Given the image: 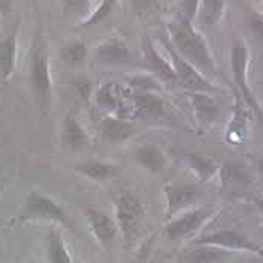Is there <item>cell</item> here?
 Here are the masks:
<instances>
[{
    "label": "cell",
    "instance_id": "10",
    "mask_svg": "<svg viewBox=\"0 0 263 263\" xmlns=\"http://www.w3.org/2000/svg\"><path fill=\"white\" fill-rule=\"evenodd\" d=\"M86 218L89 221V226H90L95 238L98 239V242L104 247H108L113 242V239L118 233V229H119L118 223L113 218H110L108 215L102 214L101 211L93 209V208H89L86 211Z\"/></svg>",
    "mask_w": 263,
    "mask_h": 263
},
{
    "label": "cell",
    "instance_id": "20",
    "mask_svg": "<svg viewBox=\"0 0 263 263\" xmlns=\"http://www.w3.org/2000/svg\"><path fill=\"white\" fill-rule=\"evenodd\" d=\"M62 140L69 149H79L86 143V134L74 116H66L62 126Z\"/></svg>",
    "mask_w": 263,
    "mask_h": 263
},
{
    "label": "cell",
    "instance_id": "1",
    "mask_svg": "<svg viewBox=\"0 0 263 263\" xmlns=\"http://www.w3.org/2000/svg\"><path fill=\"white\" fill-rule=\"evenodd\" d=\"M167 29L183 61L191 63L197 71L215 74V65L208 44L204 42L202 35L193 27L191 21L181 18L179 21L170 23Z\"/></svg>",
    "mask_w": 263,
    "mask_h": 263
},
{
    "label": "cell",
    "instance_id": "30",
    "mask_svg": "<svg viewBox=\"0 0 263 263\" xmlns=\"http://www.w3.org/2000/svg\"><path fill=\"white\" fill-rule=\"evenodd\" d=\"M256 165H257V170H259V172L263 175V157L257 160V164H256Z\"/></svg>",
    "mask_w": 263,
    "mask_h": 263
},
{
    "label": "cell",
    "instance_id": "25",
    "mask_svg": "<svg viewBox=\"0 0 263 263\" xmlns=\"http://www.w3.org/2000/svg\"><path fill=\"white\" fill-rule=\"evenodd\" d=\"M199 6H202V20L206 24H215L220 20L221 14H223L224 2H202L199 3Z\"/></svg>",
    "mask_w": 263,
    "mask_h": 263
},
{
    "label": "cell",
    "instance_id": "29",
    "mask_svg": "<svg viewBox=\"0 0 263 263\" xmlns=\"http://www.w3.org/2000/svg\"><path fill=\"white\" fill-rule=\"evenodd\" d=\"M256 204H257V208H259V211H260V214H262L263 217V197L256 199Z\"/></svg>",
    "mask_w": 263,
    "mask_h": 263
},
{
    "label": "cell",
    "instance_id": "13",
    "mask_svg": "<svg viewBox=\"0 0 263 263\" xmlns=\"http://www.w3.org/2000/svg\"><path fill=\"white\" fill-rule=\"evenodd\" d=\"M17 65V35L12 33L0 41V77L9 80Z\"/></svg>",
    "mask_w": 263,
    "mask_h": 263
},
{
    "label": "cell",
    "instance_id": "16",
    "mask_svg": "<svg viewBox=\"0 0 263 263\" xmlns=\"http://www.w3.org/2000/svg\"><path fill=\"white\" fill-rule=\"evenodd\" d=\"M45 253L48 263H72L69 251L62 239L59 230H48L45 236Z\"/></svg>",
    "mask_w": 263,
    "mask_h": 263
},
{
    "label": "cell",
    "instance_id": "3",
    "mask_svg": "<svg viewBox=\"0 0 263 263\" xmlns=\"http://www.w3.org/2000/svg\"><path fill=\"white\" fill-rule=\"evenodd\" d=\"M30 83L40 105L42 108H47L51 100V77H50L48 53L40 35L35 38L33 42L32 63H30Z\"/></svg>",
    "mask_w": 263,
    "mask_h": 263
},
{
    "label": "cell",
    "instance_id": "23",
    "mask_svg": "<svg viewBox=\"0 0 263 263\" xmlns=\"http://www.w3.org/2000/svg\"><path fill=\"white\" fill-rule=\"evenodd\" d=\"M98 56L102 61L125 62L128 59L129 53L125 44H122L121 41H110L107 44H102L98 48Z\"/></svg>",
    "mask_w": 263,
    "mask_h": 263
},
{
    "label": "cell",
    "instance_id": "18",
    "mask_svg": "<svg viewBox=\"0 0 263 263\" xmlns=\"http://www.w3.org/2000/svg\"><path fill=\"white\" fill-rule=\"evenodd\" d=\"M76 170L92 181H105V179H110L111 176H115L119 168H118V165H113V164L93 161L79 164V165H76Z\"/></svg>",
    "mask_w": 263,
    "mask_h": 263
},
{
    "label": "cell",
    "instance_id": "17",
    "mask_svg": "<svg viewBox=\"0 0 263 263\" xmlns=\"http://www.w3.org/2000/svg\"><path fill=\"white\" fill-rule=\"evenodd\" d=\"M143 47H144V59L149 63V68L152 71H155L164 80L176 81V74H175L173 66L168 62L162 59L161 54L155 50L154 44L146 38Z\"/></svg>",
    "mask_w": 263,
    "mask_h": 263
},
{
    "label": "cell",
    "instance_id": "31",
    "mask_svg": "<svg viewBox=\"0 0 263 263\" xmlns=\"http://www.w3.org/2000/svg\"><path fill=\"white\" fill-rule=\"evenodd\" d=\"M0 191H2V181H0Z\"/></svg>",
    "mask_w": 263,
    "mask_h": 263
},
{
    "label": "cell",
    "instance_id": "9",
    "mask_svg": "<svg viewBox=\"0 0 263 263\" xmlns=\"http://www.w3.org/2000/svg\"><path fill=\"white\" fill-rule=\"evenodd\" d=\"M131 101V118L158 121L165 116V104L154 93H137Z\"/></svg>",
    "mask_w": 263,
    "mask_h": 263
},
{
    "label": "cell",
    "instance_id": "15",
    "mask_svg": "<svg viewBox=\"0 0 263 263\" xmlns=\"http://www.w3.org/2000/svg\"><path fill=\"white\" fill-rule=\"evenodd\" d=\"M223 186L230 193H239L251 182L248 172L239 164H226L221 170Z\"/></svg>",
    "mask_w": 263,
    "mask_h": 263
},
{
    "label": "cell",
    "instance_id": "22",
    "mask_svg": "<svg viewBox=\"0 0 263 263\" xmlns=\"http://www.w3.org/2000/svg\"><path fill=\"white\" fill-rule=\"evenodd\" d=\"M97 102H98L100 107L107 108V110L121 108L122 104H123V90H122V87L116 83L105 84L97 95Z\"/></svg>",
    "mask_w": 263,
    "mask_h": 263
},
{
    "label": "cell",
    "instance_id": "6",
    "mask_svg": "<svg viewBox=\"0 0 263 263\" xmlns=\"http://www.w3.org/2000/svg\"><path fill=\"white\" fill-rule=\"evenodd\" d=\"M170 56L173 59V69H175V74H176V81H179L183 87L193 90L194 93H212V92H217V87L206 80L204 76H202L200 71H197L191 63L183 61L178 53L170 50Z\"/></svg>",
    "mask_w": 263,
    "mask_h": 263
},
{
    "label": "cell",
    "instance_id": "11",
    "mask_svg": "<svg viewBox=\"0 0 263 263\" xmlns=\"http://www.w3.org/2000/svg\"><path fill=\"white\" fill-rule=\"evenodd\" d=\"M165 196H167V203H168L167 215L172 217L194 202L197 197V191L193 185L175 183V185L165 186Z\"/></svg>",
    "mask_w": 263,
    "mask_h": 263
},
{
    "label": "cell",
    "instance_id": "4",
    "mask_svg": "<svg viewBox=\"0 0 263 263\" xmlns=\"http://www.w3.org/2000/svg\"><path fill=\"white\" fill-rule=\"evenodd\" d=\"M116 218L118 227L122 230L125 239H133L139 232L144 217V209L142 202L131 191H122L116 197Z\"/></svg>",
    "mask_w": 263,
    "mask_h": 263
},
{
    "label": "cell",
    "instance_id": "2",
    "mask_svg": "<svg viewBox=\"0 0 263 263\" xmlns=\"http://www.w3.org/2000/svg\"><path fill=\"white\" fill-rule=\"evenodd\" d=\"M20 221H50L74 230V224L59 203L40 191H32L26 197L18 215Z\"/></svg>",
    "mask_w": 263,
    "mask_h": 263
},
{
    "label": "cell",
    "instance_id": "26",
    "mask_svg": "<svg viewBox=\"0 0 263 263\" xmlns=\"http://www.w3.org/2000/svg\"><path fill=\"white\" fill-rule=\"evenodd\" d=\"M113 6H115V2H101V3H98V8L93 11V14L86 20V23L83 26L87 27V26H93V24L101 23L104 18H107L111 14Z\"/></svg>",
    "mask_w": 263,
    "mask_h": 263
},
{
    "label": "cell",
    "instance_id": "24",
    "mask_svg": "<svg viewBox=\"0 0 263 263\" xmlns=\"http://www.w3.org/2000/svg\"><path fill=\"white\" fill-rule=\"evenodd\" d=\"M87 56V48L83 42H71L62 48V59L68 63H80Z\"/></svg>",
    "mask_w": 263,
    "mask_h": 263
},
{
    "label": "cell",
    "instance_id": "5",
    "mask_svg": "<svg viewBox=\"0 0 263 263\" xmlns=\"http://www.w3.org/2000/svg\"><path fill=\"white\" fill-rule=\"evenodd\" d=\"M212 208L202 206L193 211H188L181 217L173 218L165 227V233L172 241H181L185 238H190L193 233H196L204 221L212 215Z\"/></svg>",
    "mask_w": 263,
    "mask_h": 263
},
{
    "label": "cell",
    "instance_id": "21",
    "mask_svg": "<svg viewBox=\"0 0 263 263\" xmlns=\"http://www.w3.org/2000/svg\"><path fill=\"white\" fill-rule=\"evenodd\" d=\"M227 256V251L215 247L200 245V248H196L183 256L185 263H220Z\"/></svg>",
    "mask_w": 263,
    "mask_h": 263
},
{
    "label": "cell",
    "instance_id": "27",
    "mask_svg": "<svg viewBox=\"0 0 263 263\" xmlns=\"http://www.w3.org/2000/svg\"><path fill=\"white\" fill-rule=\"evenodd\" d=\"M191 162H193L194 170H197V173L204 179L215 172V164L209 158H204L200 155H191Z\"/></svg>",
    "mask_w": 263,
    "mask_h": 263
},
{
    "label": "cell",
    "instance_id": "28",
    "mask_svg": "<svg viewBox=\"0 0 263 263\" xmlns=\"http://www.w3.org/2000/svg\"><path fill=\"white\" fill-rule=\"evenodd\" d=\"M251 27L257 33V36L263 41V15H253L251 18Z\"/></svg>",
    "mask_w": 263,
    "mask_h": 263
},
{
    "label": "cell",
    "instance_id": "12",
    "mask_svg": "<svg viewBox=\"0 0 263 263\" xmlns=\"http://www.w3.org/2000/svg\"><path fill=\"white\" fill-rule=\"evenodd\" d=\"M191 102H193L196 118L203 126H211L214 122L218 119V115H220L218 104L215 102V100H212L208 93H193Z\"/></svg>",
    "mask_w": 263,
    "mask_h": 263
},
{
    "label": "cell",
    "instance_id": "8",
    "mask_svg": "<svg viewBox=\"0 0 263 263\" xmlns=\"http://www.w3.org/2000/svg\"><path fill=\"white\" fill-rule=\"evenodd\" d=\"M232 71H233V79L235 83L238 84L241 93L243 95V98L247 100V102L257 111L262 113L256 98L253 97L248 83H247V63H248V50L243 44H238L232 48Z\"/></svg>",
    "mask_w": 263,
    "mask_h": 263
},
{
    "label": "cell",
    "instance_id": "33",
    "mask_svg": "<svg viewBox=\"0 0 263 263\" xmlns=\"http://www.w3.org/2000/svg\"><path fill=\"white\" fill-rule=\"evenodd\" d=\"M262 256H263V253H262Z\"/></svg>",
    "mask_w": 263,
    "mask_h": 263
},
{
    "label": "cell",
    "instance_id": "14",
    "mask_svg": "<svg viewBox=\"0 0 263 263\" xmlns=\"http://www.w3.org/2000/svg\"><path fill=\"white\" fill-rule=\"evenodd\" d=\"M102 139L110 143H122L134 134V126L121 118H107L101 123Z\"/></svg>",
    "mask_w": 263,
    "mask_h": 263
},
{
    "label": "cell",
    "instance_id": "19",
    "mask_svg": "<svg viewBox=\"0 0 263 263\" xmlns=\"http://www.w3.org/2000/svg\"><path fill=\"white\" fill-rule=\"evenodd\" d=\"M136 158L144 168H147L149 172H154V173L161 172L164 165H165L164 155L155 144H144V146H142L136 152Z\"/></svg>",
    "mask_w": 263,
    "mask_h": 263
},
{
    "label": "cell",
    "instance_id": "7",
    "mask_svg": "<svg viewBox=\"0 0 263 263\" xmlns=\"http://www.w3.org/2000/svg\"><path fill=\"white\" fill-rule=\"evenodd\" d=\"M197 245H208V247H215L221 250H236V251H248V253H256L262 254L263 250L250 239H247L238 232L233 230H220L211 235L203 236L202 239L196 241Z\"/></svg>",
    "mask_w": 263,
    "mask_h": 263
},
{
    "label": "cell",
    "instance_id": "32",
    "mask_svg": "<svg viewBox=\"0 0 263 263\" xmlns=\"http://www.w3.org/2000/svg\"><path fill=\"white\" fill-rule=\"evenodd\" d=\"M76 263H81V262H76Z\"/></svg>",
    "mask_w": 263,
    "mask_h": 263
}]
</instances>
